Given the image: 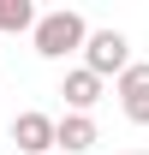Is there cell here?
Instances as JSON below:
<instances>
[{
    "instance_id": "obj_1",
    "label": "cell",
    "mask_w": 149,
    "mask_h": 155,
    "mask_svg": "<svg viewBox=\"0 0 149 155\" xmlns=\"http://www.w3.org/2000/svg\"><path fill=\"white\" fill-rule=\"evenodd\" d=\"M84 42H90V24L78 18V12H66V6L36 24V54L42 60H66V54H78Z\"/></svg>"
},
{
    "instance_id": "obj_2",
    "label": "cell",
    "mask_w": 149,
    "mask_h": 155,
    "mask_svg": "<svg viewBox=\"0 0 149 155\" xmlns=\"http://www.w3.org/2000/svg\"><path fill=\"white\" fill-rule=\"evenodd\" d=\"M84 66H90L95 78H125V72H131V42L119 36V30H90Z\"/></svg>"
},
{
    "instance_id": "obj_3",
    "label": "cell",
    "mask_w": 149,
    "mask_h": 155,
    "mask_svg": "<svg viewBox=\"0 0 149 155\" xmlns=\"http://www.w3.org/2000/svg\"><path fill=\"white\" fill-rule=\"evenodd\" d=\"M119 107L131 125H149V60H131V72L119 78Z\"/></svg>"
},
{
    "instance_id": "obj_4",
    "label": "cell",
    "mask_w": 149,
    "mask_h": 155,
    "mask_svg": "<svg viewBox=\"0 0 149 155\" xmlns=\"http://www.w3.org/2000/svg\"><path fill=\"white\" fill-rule=\"evenodd\" d=\"M54 131H60V119H48V114H18L12 119V143L24 155H48L54 149Z\"/></svg>"
},
{
    "instance_id": "obj_5",
    "label": "cell",
    "mask_w": 149,
    "mask_h": 155,
    "mask_svg": "<svg viewBox=\"0 0 149 155\" xmlns=\"http://www.w3.org/2000/svg\"><path fill=\"white\" fill-rule=\"evenodd\" d=\"M60 96L72 101V114H84V107H95V101H101V78H95L90 66H78V72H66Z\"/></svg>"
},
{
    "instance_id": "obj_6",
    "label": "cell",
    "mask_w": 149,
    "mask_h": 155,
    "mask_svg": "<svg viewBox=\"0 0 149 155\" xmlns=\"http://www.w3.org/2000/svg\"><path fill=\"white\" fill-rule=\"evenodd\" d=\"M90 143H95V119H90V114H66V119H60L54 149H66V155H84Z\"/></svg>"
},
{
    "instance_id": "obj_7",
    "label": "cell",
    "mask_w": 149,
    "mask_h": 155,
    "mask_svg": "<svg viewBox=\"0 0 149 155\" xmlns=\"http://www.w3.org/2000/svg\"><path fill=\"white\" fill-rule=\"evenodd\" d=\"M36 6L30 0H0V30H36Z\"/></svg>"
}]
</instances>
